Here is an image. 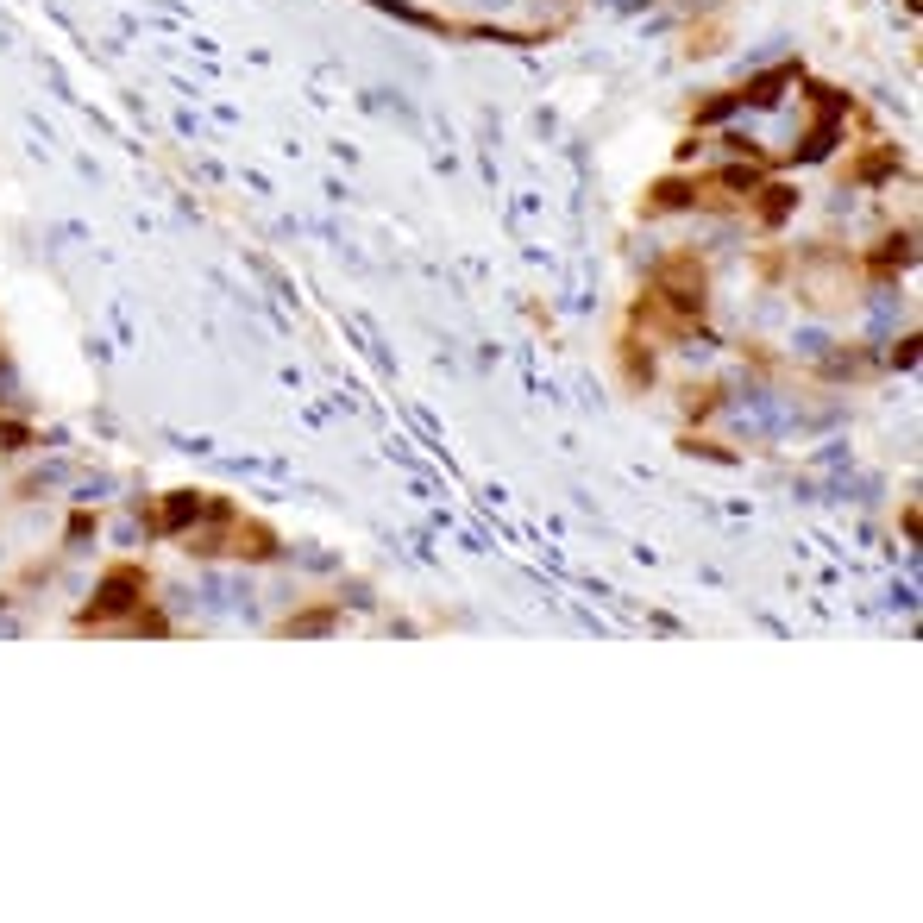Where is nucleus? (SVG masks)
<instances>
[{
  "label": "nucleus",
  "instance_id": "1",
  "mask_svg": "<svg viewBox=\"0 0 923 923\" xmlns=\"http://www.w3.org/2000/svg\"><path fill=\"white\" fill-rule=\"evenodd\" d=\"M145 597V578L138 572H114L107 584H101V603H95V616H107V610H126V603H138Z\"/></svg>",
  "mask_w": 923,
  "mask_h": 923
}]
</instances>
